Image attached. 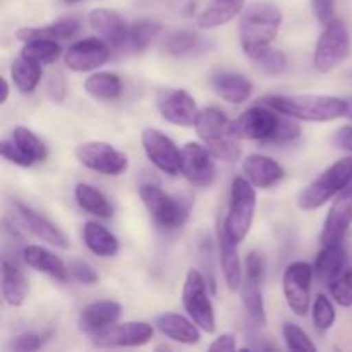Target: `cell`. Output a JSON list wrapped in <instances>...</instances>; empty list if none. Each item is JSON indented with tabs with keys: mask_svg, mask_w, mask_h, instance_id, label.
Returning a JSON list of instances; mask_svg holds the SVG:
<instances>
[{
	"mask_svg": "<svg viewBox=\"0 0 352 352\" xmlns=\"http://www.w3.org/2000/svg\"><path fill=\"white\" fill-rule=\"evenodd\" d=\"M313 12L323 26L336 19V0H311Z\"/></svg>",
	"mask_w": 352,
	"mask_h": 352,
	"instance_id": "45",
	"label": "cell"
},
{
	"mask_svg": "<svg viewBox=\"0 0 352 352\" xmlns=\"http://www.w3.org/2000/svg\"><path fill=\"white\" fill-rule=\"evenodd\" d=\"M333 143L340 150L352 151V126H346L337 131L336 138H333Z\"/></svg>",
	"mask_w": 352,
	"mask_h": 352,
	"instance_id": "50",
	"label": "cell"
},
{
	"mask_svg": "<svg viewBox=\"0 0 352 352\" xmlns=\"http://www.w3.org/2000/svg\"><path fill=\"white\" fill-rule=\"evenodd\" d=\"M237 349V339L232 333H223L219 339H215V342L208 347V351L219 352V351H236Z\"/></svg>",
	"mask_w": 352,
	"mask_h": 352,
	"instance_id": "49",
	"label": "cell"
},
{
	"mask_svg": "<svg viewBox=\"0 0 352 352\" xmlns=\"http://www.w3.org/2000/svg\"><path fill=\"white\" fill-rule=\"evenodd\" d=\"M256 210V191L248 179L236 177L230 188L229 210L223 220V230L234 243H243L253 226Z\"/></svg>",
	"mask_w": 352,
	"mask_h": 352,
	"instance_id": "5",
	"label": "cell"
},
{
	"mask_svg": "<svg viewBox=\"0 0 352 352\" xmlns=\"http://www.w3.org/2000/svg\"><path fill=\"white\" fill-rule=\"evenodd\" d=\"M164 47L167 54L174 55V57H184V55L199 50L201 40L198 34L191 33V31H175V33L168 34Z\"/></svg>",
	"mask_w": 352,
	"mask_h": 352,
	"instance_id": "38",
	"label": "cell"
},
{
	"mask_svg": "<svg viewBox=\"0 0 352 352\" xmlns=\"http://www.w3.org/2000/svg\"><path fill=\"white\" fill-rule=\"evenodd\" d=\"M24 48L21 52V55L31 60L38 62L41 65L54 64L62 54L60 45L55 40H30L24 41Z\"/></svg>",
	"mask_w": 352,
	"mask_h": 352,
	"instance_id": "36",
	"label": "cell"
},
{
	"mask_svg": "<svg viewBox=\"0 0 352 352\" xmlns=\"http://www.w3.org/2000/svg\"><path fill=\"white\" fill-rule=\"evenodd\" d=\"M336 308L330 302V299L325 294H318L315 299V305H313V322L315 327L322 332H327L333 327L336 323Z\"/></svg>",
	"mask_w": 352,
	"mask_h": 352,
	"instance_id": "39",
	"label": "cell"
},
{
	"mask_svg": "<svg viewBox=\"0 0 352 352\" xmlns=\"http://www.w3.org/2000/svg\"><path fill=\"white\" fill-rule=\"evenodd\" d=\"M330 294L333 301L342 308H351L352 306V268L347 267L332 284L329 285Z\"/></svg>",
	"mask_w": 352,
	"mask_h": 352,
	"instance_id": "40",
	"label": "cell"
},
{
	"mask_svg": "<svg viewBox=\"0 0 352 352\" xmlns=\"http://www.w3.org/2000/svg\"><path fill=\"white\" fill-rule=\"evenodd\" d=\"M85 89L93 98L116 100L122 95V82L113 72H96L86 79Z\"/></svg>",
	"mask_w": 352,
	"mask_h": 352,
	"instance_id": "33",
	"label": "cell"
},
{
	"mask_svg": "<svg viewBox=\"0 0 352 352\" xmlns=\"http://www.w3.org/2000/svg\"><path fill=\"white\" fill-rule=\"evenodd\" d=\"M313 267L306 261H296L289 265L282 277V289H284L285 301L294 315L306 316L309 309V299H311V280Z\"/></svg>",
	"mask_w": 352,
	"mask_h": 352,
	"instance_id": "11",
	"label": "cell"
},
{
	"mask_svg": "<svg viewBox=\"0 0 352 352\" xmlns=\"http://www.w3.org/2000/svg\"><path fill=\"white\" fill-rule=\"evenodd\" d=\"M196 133L205 146L219 160L234 164L241 157V138L234 131L232 120L215 107L199 110L196 119Z\"/></svg>",
	"mask_w": 352,
	"mask_h": 352,
	"instance_id": "4",
	"label": "cell"
},
{
	"mask_svg": "<svg viewBox=\"0 0 352 352\" xmlns=\"http://www.w3.org/2000/svg\"><path fill=\"white\" fill-rule=\"evenodd\" d=\"M120 315H122V308H120L119 302L95 301L81 309L78 316V327L81 332L95 336V333L117 323Z\"/></svg>",
	"mask_w": 352,
	"mask_h": 352,
	"instance_id": "20",
	"label": "cell"
},
{
	"mask_svg": "<svg viewBox=\"0 0 352 352\" xmlns=\"http://www.w3.org/2000/svg\"><path fill=\"white\" fill-rule=\"evenodd\" d=\"M12 212L14 215H16V219L19 220L21 226H23L28 232L33 234L36 239L43 241V243L50 244V246L60 248V250H67L69 248L67 236H65L55 223H52L47 217L38 213L34 208L24 205L19 199H14Z\"/></svg>",
	"mask_w": 352,
	"mask_h": 352,
	"instance_id": "14",
	"label": "cell"
},
{
	"mask_svg": "<svg viewBox=\"0 0 352 352\" xmlns=\"http://www.w3.org/2000/svg\"><path fill=\"white\" fill-rule=\"evenodd\" d=\"M256 62L258 65H260L261 71L267 72V74L270 76H280L284 74L285 69H287V57H285L280 50H272V48L265 50L263 54L256 58Z\"/></svg>",
	"mask_w": 352,
	"mask_h": 352,
	"instance_id": "42",
	"label": "cell"
},
{
	"mask_svg": "<svg viewBox=\"0 0 352 352\" xmlns=\"http://www.w3.org/2000/svg\"><path fill=\"white\" fill-rule=\"evenodd\" d=\"M76 158L89 170L103 175H120L129 167V160L122 151L103 141H88L76 146Z\"/></svg>",
	"mask_w": 352,
	"mask_h": 352,
	"instance_id": "10",
	"label": "cell"
},
{
	"mask_svg": "<svg viewBox=\"0 0 352 352\" xmlns=\"http://www.w3.org/2000/svg\"><path fill=\"white\" fill-rule=\"evenodd\" d=\"M85 244L93 254L100 258H112L119 253V241L107 227L98 222H86L82 229Z\"/></svg>",
	"mask_w": 352,
	"mask_h": 352,
	"instance_id": "30",
	"label": "cell"
},
{
	"mask_svg": "<svg viewBox=\"0 0 352 352\" xmlns=\"http://www.w3.org/2000/svg\"><path fill=\"white\" fill-rule=\"evenodd\" d=\"M74 196L78 205L85 212L91 213V215L98 217V219H110L113 215V208L109 203V199L103 196L102 191H98L93 186L81 182V184L76 186Z\"/></svg>",
	"mask_w": 352,
	"mask_h": 352,
	"instance_id": "31",
	"label": "cell"
},
{
	"mask_svg": "<svg viewBox=\"0 0 352 352\" xmlns=\"http://www.w3.org/2000/svg\"><path fill=\"white\" fill-rule=\"evenodd\" d=\"M7 96H9V82H7L6 78H2V98H0V103L7 102Z\"/></svg>",
	"mask_w": 352,
	"mask_h": 352,
	"instance_id": "51",
	"label": "cell"
},
{
	"mask_svg": "<svg viewBox=\"0 0 352 352\" xmlns=\"http://www.w3.org/2000/svg\"><path fill=\"white\" fill-rule=\"evenodd\" d=\"M212 151L203 144L186 143L181 150V174L191 184L199 188H208L213 184L217 175L215 162Z\"/></svg>",
	"mask_w": 352,
	"mask_h": 352,
	"instance_id": "13",
	"label": "cell"
},
{
	"mask_svg": "<svg viewBox=\"0 0 352 352\" xmlns=\"http://www.w3.org/2000/svg\"><path fill=\"white\" fill-rule=\"evenodd\" d=\"M244 0H212L210 6L203 10L196 19L201 30H215L230 23L237 14L243 12Z\"/></svg>",
	"mask_w": 352,
	"mask_h": 352,
	"instance_id": "28",
	"label": "cell"
},
{
	"mask_svg": "<svg viewBox=\"0 0 352 352\" xmlns=\"http://www.w3.org/2000/svg\"><path fill=\"white\" fill-rule=\"evenodd\" d=\"M157 107L162 117L174 126L191 127L198 119L196 100L184 89H165L158 95Z\"/></svg>",
	"mask_w": 352,
	"mask_h": 352,
	"instance_id": "16",
	"label": "cell"
},
{
	"mask_svg": "<svg viewBox=\"0 0 352 352\" xmlns=\"http://www.w3.org/2000/svg\"><path fill=\"white\" fill-rule=\"evenodd\" d=\"M260 103L272 107L282 116L306 122H332L346 116L347 109L346 100L325 95H268Z\"/></svg>",
	"mask_w": 352,
	"mask_h": 352,
	"instance_id": "3",
	"label": "cell"
},
{
	"mask_svg": "<svg viewBox=\"0 0 352 352\" xmlns=\"http://www.w3.org/2000/svg\"><path fill=\"white\" fill-rule=\"evenodd\" d=\"M182 306L189 318L206 333L215 332V309L206 292V284L198 270H189L182 287Z\"/></svg>",
	"mask_w": 352,
	"mask_h": 352,
	"instance_id": "8",
	"label": "cell"
},
{
	"mask_svg": "<svg viewBox=\"0 0 352 352\" xmlns=\"http://www.w3.org/2000/svg\"><path fill=\"white\" fill-rule=\"evenodd\" d=\"M88 23L91 30L109 45L110 48H122L127 45L129 26L117 12L109 9H95L89 12Z\"/></svg>",
	"mask_w": 352,
	"mask_h": 352,
	"instance_id": "19",
	"label": "cell"
},
{
	"mask_svg": "<svg viewBox=\"0 0 352 352\" xmlns=\"http://www.w3.org/2000/svg\"><path fill=\"white\" fill-rule=\"evenodd\" d=\"M41 347V337L36 333H23V336L16 337L10 344V349L17 352H33Z\"/></svg>",
	"mask_w": 352,
	"mask_h": 352,
	"instance_id": "46",
	"label": "cell"
},
{
	"mask_svg": "<svg viewBox=\"0 0 352 352\" xmlns=\"http://www.w3.org/2000/svg\"><path fill=\"white\" fill-rule=\"evenodd\" d=\"M65 2H69V3H76V2H81V0H65Z\"/></svg>",
	"mask_w": 352,
	"mask_h": 352,
	"instance_id": "53",
	"label": "cell"
},
{
	"mask_svg": "<svg viewBox=\"0 0 352 352\" xmlns=\"http://www.w3.org/2000/svg\"><path fill=\"white\" fill-rule=\"evenodd\" d=\"M28 278L16 263L2 261V296L3 301L12 308L23 306L28 296Z\"/></svg>",
	"mask_w": 352,
	"mask_h": 352,
	"instance_id": "27",
	"label": "cell"
},
{
	"mask_svg": "<svg viewBox=\"0 0 352 352\" xmlns=\"http://www.w3.org/2000/svg\"><path fill=\"white\" fill-rule=\"evenodd\" d=\"M155 327L160 330L162 336L168 337L170 340H175L179 344L192 346L198 344L201 339L199 327L192 320H188L186 316L177 315V313H164V315L155 318Z\"/></svg>",
	"mask_w": 352,
	"mask_h": 352,
	"instance_id": "22",
	"label": "cell"
},
{
	"mask_svg": "<svg viewBox=\"0 0 352 352\" xmlns=\"http://www.w3.org/2000/svg\"><path fill=\"white\" fill-rule=\"evenodd\" d=\"M10 140H12L14 144H16V146L26 155V158L31 162V164L47 160L48 157L47 146H45L43 141H41L33 131L28 129V127L17 126L16 129L12 131Z\"/></svg>",
	"mask_w": 352,
	"mask_h": 352,
	"instance_id": "35",
	"label": "cell"
},
{
	"mask_svg": "<svg viewBox=\"0 0 352 352\" xmlns=\"http://www.w3.org/2000/svg\"><path fill=\"white\" fill-rule=\"evenodd\" d=\"M110 47L102 38H85L65 50L64 62L71 71L88 72L98 69L109 60Z\"/></svg>",
	"mask_w": 352,
	"mask_h": 352,
	"instance_id": "17",
	"label": "cell"
},
{
	"mask_svg": "<svg viewBox=\"0 0 352 352\" xmlns=\"http://www.w3.org/2000/svg\"><path fill=\"white\" fill-rule=\"evenodd\" d=\"M10 76L21 93H33L41 79V64L21 55L12 62Z\"/></svg>",
	"mask_w": 352,
	"mask_h": 352,
	"instance_id": "34",
	"label": "cell"
},
{
	"mask_svg": "<svg viewBox=\"0 0 352 352\" xmlns=\"http://www.w3.org/2000/svg\"><path fill=\"white\" fill-rule=\"evenodd\" d=\"M352 226V188L344 189L339 198L330 208L322 229V241L323 246L329 244L342 243L346 237L347 230Z\"/></svg>",
	"mask_w": 352,
	"mask_h": 352,
	"instance_id": "18",
	"label": "cell"
},
{
	"mask_svg": "<svg viewBox=\"0 0 352 352\" xmlns=\"http://www.w3.org/2000/svg\"><path fill=\"white\" fill-rule=\"evenodd\" d=\"M282 336H284L285 346L291 351H316V346L311 342L308 333L302 329H299L294 323H285L282 327Z\"/></svg>",
	"mask_w": 352,
	"mask_h": 352,
	"instance_id": "41",
	"label": "cell"
},
{
	"mask_svg": "<svg viewBox=\"0 0 352 352\" xmlns=\"http://www.w3.org/2000/svg\"><path fill=\"white\" fill-rule=\"evenodd\" d=\"M263 272H265L263 258H261L258 253H251L250 256L246 258V261H244V277L263 280Z\"/></svg>",
	"mask_w": 352,
	"mask_h": 352,
	"instance_id": "47",
	"label": "cell"
},
{
	"mask_svg": "<svg viewBox=\"0 0 352 352\" xmlns=\"http://www.w3.org/2000/svg\"><path fill=\"white\" fill-rule=\"evenodd\" d=\"M69 274L74 280H78L79 284L85 285H93L98 282V274L93 270V267L89 263H86L85 260H72L69 263Z\"/></svg>",
	"mask_w": 352,
	"mask_h": 352,
	"instance_id": "43",
	"label": "cell"
},
{
	"mask_svg": "<svg viewBox=\"0 0 352 352\" xmlns=\"http://www.w3.org/2000/svg\"><path fill=\"white\" fill-rule=\"evenodd\" d=\"M243 172L246 174L248 181L258 189H268L278 184L285 177V172L280 165L270 157L253 153L248 155L243 162Z\"/></svg>",
	"mask_w": 352,
	"mask_h": 352,
	"instance_id": "21",
	"label": "cell"
},
{
	"mask_svg": "<svg viewBox=\"0 0 352 352\" xmlns=\"http://www.w3.org/2000/svg\"><path fill=\"white\" fill-rule=\"evenodd\" d=\"M141 143H143L148 160L158 170L168 175H177L181 172V151L170 138H167L158 129L146 127L141 134Z\"/></svg>",
	"mask_w": 352,
	"mask_h": 352,
	"instance_id": "12",
	"label": "cell"
},
{
	"mask_svg": "<svg viewBox=\"0 0 352 352\" xmlns=\"http://www.w3.org/2000/svg\"><path fill=\"white\" fill-rule=\"evenodd\" d=\"M162 26L153 21H140L129 28V36H127V47L134 52L146 50L148 45L158 36Z\"/></svg>",
	"mask_w": 352,
	"mask_h": 352,
	"instance_id": "37",
	"label": "cell"
},
{
	"mask_svg": "<svg viewBox=\"0 0 352 352\" xmlns=\"http://www.w3.org/2000/svg\"><path fill=\"white\" fill-rule=\"evenodd\" d=\"M212 86L226 102L244 103L253 93V82L246 76L232 71H220L212 78Z\"/></svg>",
	"mask_w": 352,
	"mask_h": 352,
	"instance_id": "24",
	"label": "cell"
},
{
	"mask_svg": "<svg viewBox=\"0 0 352 352\" xmlns=\"http://www.w3.org/2000/svg\"><path fill=\"white\" fill-rule=\"evenodd\" d=\"M346 117L352 119V98L347 100V109H346Z\"/></svg>",
	"mask_w": 352,
	"mask_h": 352,
	"instance_id": "52",
	"label": "cell"
},
{
	"mask_svg": "<svg viewBox=\"0 0 352 352\" xmlns=\"http://www.w3.org/2000/svg\"><path fill=\"white\" fill-rule=\"evenodd\" d=\"M352 181V158H342L330 165L323 174H320L311 184L302 189L298 198L301 210H315L347 189Z\"/></svg>",
	"mask_w": 352,
	"mask_h": 352,
	"instance_id": "6",
	"label": "cell"
},
{
	"mask_svg": "<svg viewBox=\"0 0 352 352\" xmlns=\"http://www.w3.org/2000/svg\"><path fill=\"white\" fill-rule=\"evenodd\" d=\"M347 268V253L342 243L323 246L316 256L313 270L320 282L330 285Z\"/></svg>",
	"mask_w": 352,
	"mask_h": 352,
	"instance_id": "25",
	"label": "cell"
},
{
	"mask_svg": "<svg viewBox=\"0 0 352 352\" xmlns=\"http://www.w3.org/2000/svg\"><path fill=\"white\" fill-rule=\"evenodd\" d=\"M291 119L292 117L284 119L280 112L260 103L241 113L232 120V126L241 140L289 143L298 140L301 134V127Z\"/></svg>",
	"mask_w": 352,
	"mask_h": 352,
	"instance_id": "1",
	"label": "cell"
},
{
	"mask_svg": "<svg viewBox=\"0 0 352 352\" xmlns=\"http://www.w3.org/2000/svg\"><path fill=\"white\" fill-rule=\"evenodd\" d=\"M140 196L146 210L150 212L151 219L164 229H181L188 222V210L177 199L162 191L158 186L141 184Z\"/></svg>",
	"mask_w": 352,
	"mask_h": 352,
	"instance_id": "9",
	"label": "cell"
},
{
	"mask_svg": "<svg viewBox=\"0 0 352 352\" xmlns=\"http://www.w3.org/2000/svg\"><path fill=\"white\" fill-rule=\"evenodd\" d=\"M48 93H50V96L57 103L64 102L65 93H67V85H65V79L60 72H57V74L50 78V81H48Z\"/></svg>",
	"mask_w": 352,
	"mask_h": 352,
	"instance_id": "48",
	"label": "cell"
},
{
	"mask_svg": "<svg viewBox=\"0 0 352 352\" xmlns=\"http://www.w3.org/2000/svg\"><path fill=\"white\" fill-rule=\"evenodd\" d=\"M23 260L33 270L40 272V274L48 275L50 278L57 282H67L69 278V268L65 267L64 261L54 254L52 251L45 250L41 246H26L23 250Z\"/></svg>",
	"mask_w": 352,
	"mask_h": 352,
	"instance_id": "23",
	"label": "cell"
},
{
	"mask_svg": "<svg viewBox=\"0 0 352 352\" xmlns=\"http://www.w3.org/2000/svg\"><path fill=\"white\" fill-rule=\"evenodd\" d=\"M351 52V38L347 33L346 24L340 19L330 21L325 24L322 36L316 43L313 64L318 72H330L347 58Z\"/></svg>",
	"mask_w": 352,
	"mask_h": 352,
	"instance_id": "7",
	"label": "cell"
},
{
	"mask_svg": "<svg viewBox=\"0 0 352 352\" xmlns=\"http://www.w3.org/2000/svg\"><path fill=\"white\" fill-rule=\"evenodd\" d=\"M280 24L282 12L274 3L254 2L243 9L239 19V40L244 54L256 60L277 38Z\"/></svg>",
	"mask_w": 352,
	"mask_h": 352,
	"instance_id": "2",
	"label": "cell"
},
{
	"mask_svg": "<svg viewBox=\"0 0 352 352\" xmlns=\"http://www.w3.org/2000/svg\"><path fill=\"white\" fill-rule=\"evenodd\" d=\"M241 299L251 322L263 327L267 323V313H265L263 296H261V280L244 277L243 285H241Z\"/></svg>",
	"mask_w": 352,
	"mask_h": 352,
	"instance_id": "32",
	"label": "cell"
},
{
	"mask_svg": "<svg viewBox=\"0 0 352 352\" xmlns=\"http://www.w3.org/2000/svg\"><path fill=\"white\" fill-rule=\"evenodd\" d=\"M153 337V327L144 322H127L116 325L93 336L96 347H140Z\"/></svg>",
	"mask_w": 352,
	"mask_h": 352,
	"instance_id": "15",
	"label": "cell"
},
{
	"mask_svg": "<svg viewBox=\"0 0 352 352\" xmlns=\"http://www.w3.org/2000/svg\"><path fill=\"white\" fill-rule=\"evenodd\" d=\"M0 151H2V157L6 158L7 162H10V164H16L19 165V167H31V165H33L28 160L26 155L14 144L12 140H3L2 143H0Z\"/></svg>",
	"mask_w": 352,
	"mask_h": 352,
	"instance_id": "44",
	"label": "cell"
},
{
	"mask_svg": "<svg viewBox=\"0 0 352 352\" xmlns=\"http://www.w3.org/2000/svg\"><path fill=\"white\" fill-rule=\"evenodd\" d=\"M79 31V21L78 19H60L57 23H52L48 26L41 28H21L17 30L16 36L21 41L30 40H67L72 38Z\"/></svg>",
	"mask_w": 352,
	"mask_h": 352,
	"instance_id": "29",
	"label": "cell"
},
{
	"mask_svg": "<svg viewBox=\"0 0 352 352\" xmlns=\"http://www.w3.org/2000/svg\"><path fill=\"white\" fill-rule=\"evenodd\" d=\"M220 241V265H222L223 280H226L227 287L230 291H239L243 285L244 275H243V265H241L239 251H237V243H234L226 230L219 232Z\"/></svg>",
	"mask_w": 352,
	"mask_h": 352,
	"instance_id": "26",
	"label": "cell"
}]
</instances>
